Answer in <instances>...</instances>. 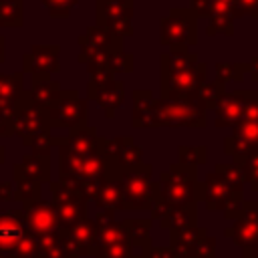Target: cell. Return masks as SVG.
Here are the masks:
<instances>
[{
    "instance_id": "1",
    "label": "cell",
    "mask_w": 258,
    "mask_h": 258,
    "mask_svg": "<svg viewBox=\"0 0 258 258\" xmlns=\"http://www.w3.org/2000/svg\"><path fill=\"white\" fill-rule=\"evenodd\" d=\"M105 137L97 135L93 127L69 131L64 137H52V145H58V181L83 191L87 198L95 187L121 171V167L103 153Z\"/></svg>"
},
{
    "instance_id": "2",
    "label": "cell",
    "mask_w": 258,
    "mask_h": 258,
    "mask_svg": "<svg viewBox=\"0 0 258 258\" xmlns=\"http://www.w3.org/2000/svg\"><path fill=\"white\" fill-rule=\"evenodd\" d=\"M14 135H18L24 145L32 149V153L50 155L52 135L48 113L30 99L28 91L22 93L20 101L14 107Z\"/></svg>"
},
{
    "instance_id": "3",
    "label": "cell",
    "mask_w": 258,
    "mask_h": 258,
    "mask_svg": "<svg viewBox=\"0 0 258 258\" xmlns=\"http://www.w3.org/2000/svg\"><path fill=\"white\" fill-rule=\"evenodd\" d=\"M200 185L196 183V167L173 163L169 171L161 173L157 183V194L153 200V208H185L196 200V191Z\"/></svg>"
},
{
    "instance_id": "4",
    "label": "cell",
    "mask_w": 258,
    "mask_h": 258,
    "mask_svg": "<svg viewBox=\"0 0 258 258\" xmlns=\"http://www.w3.org/2000/svg\"><path fill=\"white\" fill-rule=\"evenodd\" d=\"M206 111L200 99H153L149 127H204Z\"/></svg>"
},
{
    "instance_id": "5",
    "label": "cell",
    "mask_w": 258,
    "mask_h": 258,
    "mask_svg": "<svg viewBox=\"0 0 258 258\" xmlns=\"http://www.w3.org/2000/svg\"><path fill=\"white\" fill-rule=\"evenodd\" d=\"M0 256L38 258V246L24 228L22 210L0 212Z\"/></svg>"
},
{
    "instance_id": "6",
    "label": "cell",
    "mask_w": 258,
    "mask_h": 258,
    "mask_svg": "<svg viewBox=\"0 0 258 258\" xmlns=\"http://www.w3.org/2000/svg\"><path fill=\"white\" fill-rule=\"evenodd\" d=\"M97 222V240H95V258H129L131 242L123 222H115L113 210H101L95 216Z\"/></svg>"
},
{
    "instance_id": "7",
    "label": "cell",
    "mask_w": 258,
    "mask_h": 258,
    "mask_svg": "<svg viewBox=\"0 0 258 258\" xmlns=\"http://www.w3.org/2000/svg\"><path fill=\"white\" fill-rule=\"evenodd\" d=\"M123 210H151L157 183L151 181V165L139 163L129 169H121Z\"/></svg>"
},
{
    "instance_id": "8",
    "label": "cell",
    "mask_w": 258,
    "mask_h": 258,
    "mask_svg": "<svg viewBox=\"0 0 258 258\" xmlns=\"http://www.w3.org/2000/svg\"><path fill=\"white\" fill-rule=\"evenodd\" d=\"M159 40L169 50H187L198 42V24L191 8H171L159 20Z\"/></svg>"
},
{
    "instance_id": "9",
    "label": "cell",
    "mask_w": 258,
    "mask_h": 258,
    "mask_svg": "<svg viewBox=\"0 0 258 258\" xmlns=\"http://www.w3.org/2000/svg\"><path fill=\"white\" fill-rule=\"evenodd\" d=\"M50 191H52L50 204L56 212V218H58V224H60L62 232H67L73 226L87 220V202H89V198L83 191H79L71 185H64L60 181H52Z\"/></svg>"
},
{
    "instance_id": "10",
    "label": "cell",
    "mask_w": 258,
    "mask_h": 258,
    "mask_svg": "<svg viewBox=\"0 0 258 258\" xmlns=\"http://www.w3.org/2000/svg\"><path fill=\"white\" fill-rule=\"evenodd\" d=\"M50 129H83L87 127V99L77 91H62L60 97L46 109Z\"/></svg>"
},
{
    "instance_id": "11",
    "label": "cell",
    "mask_w": 258,
    "mask_h": 258,
    "mask_svg": "<svg viewBox=\"0 0 258 258\" xmlns=\"http://www.w3.org/2000/svg\"><path fill=\"white\" fill-rule=\"evenodd\" d=\"M87 95L89 99L97 101V105L103 109L107 119H113L117 115V109L125 101V87L121 81H115L113 73L95 71V73H89Z\"/></svg>"
},
{
    "instance_id": "12",
    "label": "cell",
    "mask_w": 258,
    "mask_h": 258,
    "mask_svg": "<svg viewBox=\"0 0 258 258\" xmlns=\"http://www.w3.org/2000/svg\"><path fill=\"white\" fill-rule=\"evenodd\" d=\"M97 24L117 38L133 34V0H97Z\"/></svg>"
},
{
    "instance_id": "13",
    "label": "cell",
    "mask_w": 258,
    "mask_h": 258,
    "mask_svg": "<svg viewBox=\"0 0 258 258\" xmlns=\"http://www.w3.org/2000/svg\"><path fill=\"white\" fill-rule=\"evenodd\" d=\"M191 12L198 16L208 18V28L206 34H234V10H232V0H191Z\"/></svg>"
},
{
    "instance_id": "14",
    "label": "cell",
    "mask_w": 258,
    "mask_h": 258,
    "mask_svg": "<svg viewBox=\"0 0 258 258\" xmlns=\"http://www.w3.org/2000/svg\"><path fill=\"white\" fill-rule=\"evenodd\" d=\"M206 83V64L198 62L194 69L161 79V97L165 99H198L202 85Z\"/></svg>"
},
{
    "instance_id": "15",
    "label": "cell",
    "mask_w": 258,
    "mask_h": 258,
    "mask_svg": "<svg viewBox=\"0 0 258 258\" xmlns=\"http://www.w3.org/2000/svg\"><path fill=\"white\" fill-rule=\"evenodd\" d=\"M22 218H24L26 232L34 240L42 238V236H50V234L62 232L60 224H58V218H56V212H54L52 204L46 202V200L24 204L22 206Z\"/></svg>"
},
{
    "instance_id": "16",
    "label": "cell",
    "mask_w": 258,
    "mask_h": 258,
    "mask_svg": "<svg viewBox=\"0 0 258 258\" xmlns=\"http://www.w3.org/2000/svg\"><path fill=\"white\" fill-rule=\"evenodd\" d=\"M60 46L58 44H32L28 52L22 54V73H30L32 77L44 75L50 77L60 71Z\"/></svg>"
},
{
    "instance_id": "17",
    "label": "cell",
    "mask_w": 258,
    "mask_h": 258,
    "mask_svg": "<svg viewBox=\"0 0 258 258\" xmlns=\"http://www.w3.org/2000/svg\"><path fill=\"white\" fill-rule=\"evenodd\" d=\"M232 129V135L224 139L226 153L234 155L236 159H246L248 155L258 153V121L242 119Z\"/></svg>"
},
{
    "instance_id": "18",
    "label": "cell",
    "mask_w": 258,
    "mask_h": 258,
    "mask_svg": "<svg viewBox=\"0 0 258 258\" xmlns=\"http://www.w3.org/2000/svg\"><path fill=\"white\" fill-rule=\"evenodd\" d=\"M103 153L115 161L121 169H129L135 167L141 161V147L133 145V137L131 135H121V137H113V139H105L103 143Z\"/></svg>"
},
{
    "instance_id": "19",
    "label": "cell",
    "mask_w": 258,
    "mask_h": 258,
    "mask_svg": "<svg viewBox=\"0 0 258 258\" xmlns=\"http://www.w3.org/2000/svg\"><path fill=\"white\" fill-rule=\"evenodd\" d=\"M248 91H234L224 93L220 103L216 105V127H234L238 121H242L244 105H246Z\"/></svg>"
},
{
    "instance_id": "20",
    "label": "cell",
    "mask_w": 258,
    "mask_h": 258,
    "mask_svg": "<svg viewBox=\"0 0 258 258\" xmlns=\"http://www.w3.org/2000/svg\"><path fill=\"white\" fill-rule=\"evenodd\" d=\"M95 240H97V222L83 220L81 224L73 226L64 232L67 248L79 258V254H95Z\"/></svg>"
},
{
    "instance_id": "21",
    "label": "cell",
    "mask_w": 258,
    "mask_h": 258,
    "mask_svg": "<svg viewBox=\"0 0 258 258\" xmlns=\"http://www.w3.org/2000/svg\"><path fill=\"white\" fill-rule=\"evenodd\" d=\"M14 179H30L36 183L50 181V155L26 153L14 165Z\"/></svg>"
},
{
    "instance_id": "22",
    "label": "cell",
    "mask_w": 258,
    "mask_h": 258,
    "mask_svg": "<svg viewBox=\"0 0 258 258\" xmlns=\"http://www.w3.org/2000/svg\"><path fill=\"white\" fill-rule=\"evenodd\" d=\"M119 177H121V171L103 179L95 187V191L91 194L89 200H93L103 210H113V212L123 210V189H121V179Z\"/></svg>"
},
{
    "instance_id": "23",
    "label": "cell",
    "mask_w": 258,
    "mask_h": 258,
    "mask_svg": "<svg viewBox=\"0 0 258 258\" xmlns=\"http://www.w3.org/2000/svg\"><path fill=\"white\" fill-rule=\"evenodd\" d=\"M77 42H79L81 48L109 50V48H115V46L123 44V38H117L113 32H109L107 28H103L99 24H91V26H87L85 34H79Z\"/></svg>"
},
{
    "instance_id": "24",
    "label": "cell",
    "mask_w": 258,
    "mask_h": 258,
    "mask_svg": "<svg viewBox=\"0 0 258 258\" xmlns=\"http://www.w3.org/2000/svg\"><path fill=\"white\" fill-rule=\"evenodd\" d=\"M159 62H161V79H167L194 69L198 64V54L189 50H169L161 54Z\"/></svg>"
},
{
    "instance_id": "25",
    "label": "cell",
    "mask_w": 258,
    "mask_h": 258,
    "mask_svg": "<svg viewBox=\"0 0 258 258\" xmlns=\"http://www.w3.org/2000/svg\"><path fill=\"white\" fill-rule=\"evenodd\" d=\"M60 93H62L60 85H58L56 81H52L50 77H44V75L32 77V85H30L28 95H30V99H32L36 105H40L42 109H48V107L60 97Z\"/></svg>"
},
{
    "instance_id": "26",
    "label": "cell",
    "mask_w": 258,
    "mask_h": 258,
    "mask_svg": "<svg viewBox=\"0 0 258 258\" xmlns=\"http://www.w3.org/2000/svg\"><path fill=\"white\" fill-rule=\"evenodd\" d=\"M22 71L16 73H0V109L14 111L16 103L20 101L22 89Z\"/></svg>"
},
{
    "instance_id": "27",
    "label": "cell",
    "mask_w": 258,
    "mask_h": 258,
    "mask_svg": "<svg viewBox=\"0 0 258 258\" xmlns=\"http://www.w3.org/2000/svg\"><path fill=\"white\" fill-rule=\"evenodd\" d=\"M133 117L131 125L133 127H149V113L153 105V93L145 89H135L133 93Z\"/></svg>"
},
{
    "instance_id": "28",
    "label": "cell",
    "mask_w": 258,
    "mask_h": 258,
    "mask_svg": "<svg viewBox=\"0 0 258 258\" xmlns=\"http://www.w3.org/2000/svg\"><path fill=\"white\" fill-rule=\"evenodd\" d=\"M22 24H24L22 0H0V26L20 28Z\"/></svg>"
},
{
    "instance_id": "29",
    "label": "cell",
    "mask_w": 258,
    "mask_h": 258,
    "mask_svg": "<svg viewBox=\"0 0 258 258\" xmlns=\"http://www.w3.org/2000/svg\"><path fill=\"white\" fill-rule=\"evenodd\" d=\"M123 226L127 230L131 246L133 248L141 246L147 252L149 250V226H151V220H125Z\"/></svg>"
},
{
    "instance_id": "30",
    "label": "cell",
    "mask_w": 258,
    "mask_h": 258,
    "mask_svg": "<svg viewBox=\"0 0 258 258\" xmlns=\"http://www.w3.org/2000/svg\"><path fill=\"white\" fill-rule=\"evenodd\" d=\"M105 71H109V73H113V75H115V73H131V71H133V54L127 52V50L123 48V44L117 46V48H113V50L109 52V56H107Z\"/></svg>"
},
{
    "instance_id": "31",
    "label": "cell",
    "mask_w": 258,
    "mask_h": 258,
    "mask_svg": "<svg viewBox=\"0 0 258 258\" xmlns=\"http://www.w3.org/2000/svg\"><path fill=\"white\" fill-rule=\"evenodd\" d=\"M244 73H248V62H218L216 64V81L226 85L230 81H242Z\"/></svg>"
},
{
    "instance_id": "32",
    "label": "cell",
    "mask_w": 258,
    "mask_h": 258,
    "mask_svg": "<svg viewBox=\"0 0 258 258\" xmlns=\"http://www.w3.org/2000/svg\"><path fill=\"white\" fill-rule=\"evenodd\" d=\"M224 87H226V85H222V83H218V81H206V83L202 85L200 93H198V99L204 103L206 109H216V105L220 103L222 95L226 93Z\"/></svg>"
},
{
    "instance_id": "33",
    "label": "cell",
    "mask_w": 258,
    "mask_h": 258,
    "mask_svg": "<svg viewBox=\"0 0 258 258\" xmlns=\"http://www.w3.org/2000/svg\"><path fill=\"white\" fill-rule=\"evenodd\" d=\"M16 187H14V200L24 204H32L40 200V183L30 181V179H14Z\"/></svg>"
},
{
    "instance_id": "34",
    "label": "cell",
    "mask_w": 258,
    "mask_h": 258,
    "mask_svg": "<svg viewBox=\"0 0 258 258\" xmlns=\"http://www.w3.org/2000/svg\"><path fill=\"white\" fill-rule=\"evenodd\" d=\"M206 161V147L204 145H181L179 147V163L196 167V163Z\"/></svg>"
},
{
    "instance_id": "35",
    "label": "cell",
    "mask_w": 258,
    "mask_h": 258,
    "mask_svg": "<svg viewBox=\"0 0 258 258\" xmlns=\"http://www.w3.org/2000/svg\"><path fill=\"white\" fill-rule=\"evenodd\" d=\"M79 0H42L44 8L48 10V14L52 18H67L71 14V8L77 4Z\"/></svg>"
},
{
    "instance_id": "36",
    "label": "cell",
    "mask_w": 258,
    "mask_h": 258,
    "mask_svg": "<svg viewBox=\"0 0 258 258\" xmlns=\"http://www.w3.org/2000/svg\"><path fill=\"white\" fill-rule=\"evenodd\" d=\"M234 18L242 16H254L258 18V0H232Z\"/></svg>"
},
{
    "instance_id": "37",
    "label": "cell",
    "mask_w": 258,
    "mask_h": 258,
    "mask_svg": "<svg viewBox=\"0 0 258 258\" xmlns=\"http://www.w3.org/2000/svg\"><path fill=\"white\" fill-rule=\"evenodd\" d=\"M14 135V111L0 109V137Z\"/></svg>"
},
{
    "instance_id": "38",
    "label": "cell",
    "mask_w": 258,
    "mask_h": 258,
    "mask_svg": "<svg viewBox=\"0 0 258 258\" xmlns=\"http://www.w3.org/2000/svg\"><path fill=\"white\" fill-rule=\"evenodd\" d=\"M14 200V187L8 181H0V202H10Z\"/></svg>"
},
{
    "instance_id": "39",
    "label": "cell",
    "mask_w": 258,
    "mask_h": 258,
    "mask_svg": "<svg viewBox=\"0 0 258 258\" xmlns=\"http://www.w3.org/2000/svg\"><path fill=\"white\" fill-rule=\"evenodd\" d=\"M248 73L252 75L254 81H258V56H254V58L248 62Z\"/></svg>"
},
{
    "instance_id": "40",
    "label": "cell",
    "mask_w": 258,
    "mask_h": 258,
    "mask_svg": "<svg viewBox=\"0 0 258 258\" xmlns=\"http://www.w3.org/2000/svg\"><path fill=\"white\" fill-rule=\"evenodd\" d=\"M4 44H6V38L0 34V64L4 62V56H6V48H4Z\"/></svg>"
},
{
    "instance_id": "41",
    "label": "cell",
    "mask_w": 258,
    "mask_h": 258,
    "mask_svg": "<svg viewBox=\"0 0 258 258\" xmlns=\"http://www.w3.org/2000/svg\"><path fill=\"white\" fill-rule=\"evenodd\" d=\"M6 161V149H4V145H0V165Z\"/></svg>"
},
{
    "instance_id": "42",
    "label": "cell",
    "mask_w": 258,
    "mask_h": 258,
    "mask_svg": "<svg viewBox=\"0 0 258 258\" xmlns=\"http://www.w3.org/2000/svg\"><path fill=\"white\" fill-rule=\"evenodd\" d=\"M129 258H145V254L143 256H129Z\"/></svg>"
},
{
    "instance_id": "43",
    "label": "cell",
    "mask_w": 258,
    "mask_h": 258,
    "mask_svg": "<svg viewBox=\"0 0 258 258\" xmlns=\"http://www.w3.org/2000/svg\"><path fill=\"white\" fill-rule=\"evenodd\" d=\"M0 258H8V256H0Z\"/></svg>"
},
{
    "instance_id": "44",
    "label": "cell",
    "mask_w": 258,
    "mask_h": 258,
    "mask_svg": "<svg viewBox=\"0 0 258 258\" xmlns=\"http://www.w3.org/2000/svg\"><path fill=\"white\" fill-rule=\"evenodd\" d=\"M38 258H40V256H38Z\"/></svg>"
}]
</instances>
